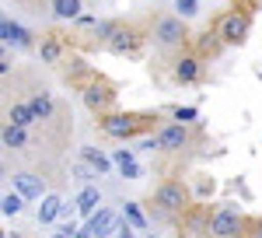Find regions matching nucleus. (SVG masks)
I'll return each instance as SVG.
<instances>
[{
	"mask_svg": "<svg viewBox=\"0 0 262 238\" xmlns=\"http://www.w3.org/2000/svg\"><path fill=\"white\" fill-rule=\"evenodd\" d=\"M21 207H25V196L21 193H7L4 196V214L11 217V214H21Z\"/></svg>",
	"mask_w": 262,
	"mask_h": 238,
	"instance_id": "obj_22",
	"label": "nucleus"
},
{
	"mask_svg": "<svg viewBox=\"0 0 262 238\" xmlns=\"http://www.w3.org/2000/svg\"><path fill=\"white\" fill-rule=\"evenodd\" d=\"M126 217H129V224L133 228H147V221H143V214L133 207V203H126Z\"/></svg>",
	"mask_w": 262,
	"mask_h": 238,
	"instance_id": "obj_25",
	"label": "nucleus"
},
{
	"mask_svg": "<svg viewBox=\"0 0 262 238\" xmlns=\"http://www.w3.org/2000/svg\"><path fill=\"white\" fill-rule=\"evenodd\" d=\"M14 186H18V193L25 200H35V196H42V182L35 175H28V172H18L14 175Z\"/></svg>",
	"mask_w": 262,
	"mask_h": 238,
	"instance_id": "obj_13",
	"label": "nucleus"
},
{
	"mask_svg": "<svg viewBox=\"0 0 262 238\" xmlns=\"http://www.w3.org/2000/svg\"><path fill=\"white\" fill-rule=\"evenodd\" d=\"M213 238H238L248 231V217H245L238 207H231V203H224L217 207L213 214H210V228H206Z\"/></svg>",
	"mask_w": 262,
	"mask_h": 238,
	"instance_id": "obj_5",
	"label": "nucleus"
},
{
	"mask_svg": "<svg viewBox=\"0 0 262 238\" xmlns=\"http://www.w3.org/2000/svg\"><path fill=\"white\" fill-rule=\"evenodd\" d=\"M28 105H32V112H35V119H53V112H56V105H53V98H49L46 91H39V95H32V98H28Z\"/></svg>",
	"mask_w": 262,
	"mask_h": 238,
	"instance_id": "obj_15",
	"label": "nucleus"
},
{
	"mask_svg": "<svg viewBox=\"0 0 262 238\" xmlns=\"http://www.w3.org/2000/svg\"><path fill=\"white\" fill-rule=\"evenodd\" d=\"M248 238H259V235H248Z\"/></svg>",
	"mask_w": 262,
	"mask_h": 238,
	"instance_id": "obj_27",
	"label": "nucleus"
},
{
	"mask_svg": "<svg viewBox=\"0 0 262 238\" xmlns=\"http://www.w3.org/2000/svg\"><path fill=\"white\" fill-rule=\"evenodd\" d=\"M154 119L158 116H147V112H108V116H98V130L112 140H133L143 130H150Z\"/></svg>",
	"mask_w": 262,
	"mask_h": 238,
	"instance_id": "obj_1",
	"label": "nucleus"
},
{
	"mask_svg": "<svg viewBox=\"0 0 262 238\" xmlns=\"http://www.w3.org/2000/svg\"><path fill=\"white\" fill-rule=\"evenodd\" d=\"M0 32H4V39L7 42H18V46H32V35L21 28V25H14V21H4L0 25Z\"/></svg>",
	"mask_w": 262,
	"mask_h": 238,
	"instance_id": "obj_17",
	"label": "nucleus"
},
{
	"mask_svg": "<svg viewBox=\"0 0 262 238\" xmlns=\"http://www.w3.org/2000/svg\"><path fill=\"white\" fill-rule=\"evenodd\" d=\"M189 144H192V130L185 123H168V126H161V133H158V151H168V154H179Z\"/></svg>",
	"mask_w": 262,
	"mask_h": 238,
	"instance_id": "obj_9",
	"label": "nucleus"
},
{
	"mask_svg": "<svg viewBox=\"0 0 262 238\" xmlns=\"http://www.w3.org/2000/svg\"><path fill=\"white\" fill-rule=\"evenodd\" d=\"M60 210H63V200L60 196H46V200H42V207H39V221H42V224H49V221L60 217Z\"/></svg>",
	"mask_w": 262,
	"mask_h": 238,
	"instance_id": "obj_19",
	"label": "nucleus"
},
{
	"mask_svg": "<svg viewBox=\"0 0 262 238\" xmlns=\"http://www.w3.org/2000/svg\"><path fill=\"white\" fill-rule=\"evenodd\" d=\"M171 77L179 84H200L203 81V56L200 53H179L171 60Z\"/></svg>",
	"mask_w": 262,
	"mask_h": 238,
	"instance_id": "obj_8",
	"label": "nucleus"
},
{
	"mask_svg": "<svg viewBox=\"0 0 262 238\" xmlns=\"http://www.w3.org/2000/svg\"><path fill=\"white\" fill-rule=\"evenodd\" d=\"M101 32V42H105V49L108 53H116V56H137L143 46V32L137 25H122V21H105L98 25Z\"/></svg>",
	"mask_w": 262,
	"mask_h": 238,
	"instance_id": "obj_2",
	"label": "nucleus"
},
{
	"mask_svg": "<svg viewBox=\"0 0 262 238\" xmlns=\"http://www.w3.org/2000/svg\"><path fill=\"white\" fill-rule=\"evenodd\" d=\"M7 119H11L14 126L25 130V126H32V123H35V112H32V105H28V102H14V105L7 109Z\"/></svg>",
	"mask_w": 262,
	"mask_h": 238,
	"instance_id": "obj_14",
	"label": "nucleus"
},
{
	"mask_svg": "<svg viewBox=\"0 0 262 238\" xmlns=\"http://www.w3.org/2000/svg\"><path fill=\"white\" fill-rule=\"evenodd\" d=\"M171 116L189 126V123H196V116H200V112H196V109H182V105H179V109H171Z\"/></svg>",
	"mask_w": 262,
	"mask_h": 238,
	"instance_id": "obj_24",
	"label": "nucleus"
},
{
	"mask_svg": "<svg viewBox=\"0 0 262 238\" xmlns=\"http://www.w3.org/2000/svg\"><path fill=\"white\" fill-rule=\"evenodd\" d=\"M179 4V18H192L200 11V0H175Z\"/></svg>",
	"mask_w": 262,
	"mask_h": 238,
	"instance_id": "obj_23",
	"label": "nucleus"
},
{
	"mask_svg": "<svg viewBox=\"0 0 262 238\" xmlns=\"http://www.w3.org/2000/svg\"><path fill=\"white\" fill-rule=\"evenodd\" d=\"M154 203H158V214H164V217L185 214L192 207L189 203V189H185V182H179V179H164L161 186L154 189Z\"/></svg>",
	"mask_w": 262,
	"mask_h": 238,
	"instance_id": "obj_3",
	"label": "nucleus"
},
{
	"mask_svg": "<svg viewBox=\"0 0 262 238\" xmlns=\"http://www.w3.org/2000/svg\"><path fill=\"white\" fill-rule=\"evenodd\" d=\"M112 161L119 165V172L126 179H137V175H140V165L133 161V154H129V151H116V154H112Z\"/></svg>",
	"mask_w": 262,
	"mask_h": 238,
	"instance_id": "obj_18",
	"label": "nucleus"
},
{
	"mask_svg": "<svg viewBox=\"0 0 262 238\" xmlns=\"http://www.w3.org/2000/svg\"><path fill=\"white\" fill-rule=\"evenodd\" d=\"M49 7H53V18H60V21H74V18H81L84 0H49Z\"/></svg>",
	"mask_w": 262,
	"mask_h": 238,
	"instance_id": "obj_12",
	"label": "nucleus"
},
{
	"mask_svg": "<svg viewBox=\"0 0 262 238\" xmlns=\"http://www.w3.org/2000/svg\"><path fill=\"white\" fill-rule=\"evenodd\" d=\"M81 95H84L88 112H95V116H108V112H116V88H112V81H105V77L95 74V77L81 88Z\"/></svg>",
	"mask_w": 262,
	"mask_h": 238,
	"instance_id": "obj_6",
	"label": "nucleus"
},
{
	"mask_svg": "<svg viewBox=\"0 0 262 238\" xmlns=\"http://www.w3.org/2000/svg\"><path fill=\"white\" fill-rule=\"evenodd\" d=\"M248 228H252V235L262 238V217H248Z\"/></svg>",
	"mask_w": 262,
	"mask_h": 238,
	"instance_id": "obj_26",
	"label": "nucleus"
},
{
	"mask_svg": "<svg viewBox=\"0 0 262 238\" xmlns=\"http://www.w3.org/2000/svg\"><path fill=\"white\" fill-rule=\"evenodd\" d=\"M25 144H28L25 130L14 126V123H7V126H4V147H14V151H18V147H25Z\"/></svg>",
	"mask_w": 262,
	"mask_h": 238,
	"instance_id": "obj_20",
	"label": "nucleus"
},
{
	"mask_svg": "<svg viewBox=\"0 0 262 238\" xmlns=\"http://www.w3.org/2000/svg\"><path fill=\"white\" fill-rule=\"evenodd\" d=\"M88 231L95 238H108L112 231H119V221H116L112 210H98V214H91V221H88Z\"/></svg>",
	"mask_w": 262,
	"mask_h": 238,
	"instance_id": "obj_11",
	"label": "nucleus"
},
{
	"mask_svg": "<svg viewBox=\"0 0 262 238\" xmlns=\"http://www.w3.org/2000/svg\"><path fill=\"white\" fill-rule=\"evenodd\" d=\"M248 25H252L248 11H242V7H231V11H224L221 18H217L213 32H217L221 46H242L245 35H248Z\"/></svg>",
	"mask_w": 262,
	"mask_h": 238,
	"instance_id": "obj_7",
	"label": "nucleus"
},
{
	"mask_svg": "<svg viewBox=\"0 0 262 238\" xmlns=\"http://www.w3.org/2000/svg\"><path fill=\"white\" fill-rule=\"evenodd\" d=\"M98 203H101L98 186H84L81 196H77V210H81V214H95V207H98Z\"/></svg>",
	"mask_w": 262,
	"mask_h": 238,
	"instance_id": "obj_16",
	"label": "nucleus"
},
{
	"mask_svg": "<svg viewBox=\"0 0 262 238\" xmlns=\"http://www.w3.org/2000/svg\"><path fill=\"white\" fill-rule=\"evenodd\" d=\"M81 154H84V161H88V165H91V168H95V172H98V175H105V172H108V168H112V161L105 158V154H98V151H95V147H84Z\"/></svg>",
	"mask_w": 262,
	"mask_h": 238,
	"instance_id": "obj_21",
	"label": "nucleus"
},
{
	"mask_svg": "<svg viewBox=\"0 0 262 238\" xmlns=\"http://www.w3.org/2000/svg\"><path fill=\"white\" fill-rule=\"evenodd\" d=\"M63 56H67V39H63L60 32L42 35V42H39V60H42V63L56 67V63H63Z\"/></svg>",
	"mask_w": 262,
	"mask_h": 238,
	"instance_id": "obj_10",
	"label": "nucleus"
},
{
	"mask_svg": "<svg viewBox=\"0 0 262 238\" xmlns=\"http://www.w3.org/2000/svg\"><path fill=\"white\" fill-rule=\"evenodd\" d=\"M154 42L161 46V49H168V53H175V49H182L185 42H189V25H185V18H179V14H161V18L154 21Z\"/></svg>",
	"mask_w": 262,
	"mask_h": 238,
	"instance_id": "obj_4",
	"label": "nucleus"
}]
</instances>
